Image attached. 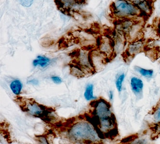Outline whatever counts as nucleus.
Here are the masks:
<instances>
[{
    "label": "nucleus",
    "mask_w": 160,
    "mask_h": 144,
    "mask_svg": "<svg viewBox=\"0 0 160 144\" xmlns=\"http://www.w3.org/2000/svg\"><path fill=\"white\" fill-rule=\"evenodd\" d=\"M22 86L21 81L19 80H15L12 81L10 84V88L13 93L16 95H19L21 93Z\"/></svg>",
    "instance_id": "6e6552de"
},
{
    "label": "nucleus",
    "mask_w": 160,
    "mask_h": 144,
    "mask_svg": "<svg viewBox=\"0 0 160 144\" xmlns=\"http://www.w3.org/2000/svg\"><path fill=\"white\" fill-rule=\"evenodd\" d=\"M113 98V93L112 91H109V99L110 101H112Z\"/></svg>",
    "instance_id": "f3484780"
},
{
    "label": "nucleus",
    "mask_w": 160,
    "mask_h": 144,
    "mask_svg": "<svg viewBox=\"0 0 160 144\" xmlns=\"http://www.w3.org/2000/svg\"><path fill=\"white\" fill-rule=\"evenodd\" d=\"M17 101L21 110L29 115L40 118L45 122H50L52 119L51 114L53 112L50 108L38 103L34 100L18 99Z\"/></svg>",
    "instance_id": "7ed1b4c3"
},
{
    "label": "nucleus",
    "mask_w": 160,
    "mask_h": 144,
    "mask_svg": "<svg viewBox=\"0 0 160 144\" xmlns=\"http://www.w3.org/2000/svg\"><path fill=\"white\" fill-rule=\"evenodd\" d=\"M128 1L136 4V5H137L139 3H142V2L147 1H149V0H128Z\"/></svg>",
    "instance_id": "2eb2a0df"
},
{
    "label": "nucleus",
    "mask_w": 160,
    "mask_h": 144,
    "mask_svg": "<svg viewBox=\"0 0 160 144\" xmlns=\"http://www.w3.org/2000/svg\"><path fill=\"white\" fill-rule=\"evenodd\" d=\"M134 69L143 77H152L153 75V71L152 69H146L138 66L134 67Z\"/></svg>",
    "instance_id": "1a4fd4ad"
},
{
    "label": "nucleus",
    "mask_w": 160,
    "mask_h": 144,
    "mask_svg": "<svg viewBox=\"0 0 160 144\" xmlns=\"http://www.w3.org/2000/svg\"><path fill=\"white\" fill-rule=\"evenodd\" d=\"M158 30H159V32H160V20L159 21V24H158Z\"/></svg>",
    "instance_id": "a211bd4d"
},
{
    "label": "nucleus",
    "mask_w": 160,
    "mask_h": 144,
    "mask_svg": "<svg viewBox=\"0 0 160 144\" xmlns=\"http://www.w3.org/2000/svg\"><path fill=\"white\" fill-rule=\"evenodd\" d=\"M111 10L113 17L118 20L138 19L145 16L136 4L128 0H115L111 5Z\"/></svg>",
    "instance_id": "f03ea898"
},
{
    "label": "nucleus",
    "mask_w": 160,
    "mask_h": 144,
    "mask_svg": "<svg viewBox=\"0 0 160 144\" xmlns=\"http://www.w3.org/2000/svg\"><path fill=\"white\" fill-rule=\"evenodd\" d=\"M92 102L91 105L94 108V119H91V122L94 123V127L102 133H108L113 129L116 122L109 104L102 99Z\"/></svg>",
    "instance_id": "f257e3e1"
},
{
    "label": "nucleus",
    "mask_w": 160,
    "mask_h": 144,
    "mask_svg": "<svg viewBox=\"0 0 160 144\" xmlns=\"http://www.w3.org/2000/svg\"><path fill=\"white\" fill-rule=\"evenodd\" d=\"M143 48V42L140 41L134 42L129 45L128 52L130 54H135L138 53Z\"/></svg>",
    "instance_id": "423d86ee"
},
{
    "label": "nucleus",
    "mask_w": 160,
    "mask_h": 144,
    "mask_svg": "<svg viewBox=\"0 0 160 144\" xmlns=\"http://www.w3.org/2000/svg\"><path fill=\"white\" fill-rule=\"evenodd\" d=\"M52 79L53 83L56 84H60L62 82L61 78L58 77H52Z\"/></svg>",
    "instance_id": "4468645a"
},
{
    "label": "nucleus",
    "mask_w": 160,
    "mask_h": 144,
    "mask_svg": "<svg viewBox=\"0 0 160 144\" xmlns=\"http://www.w3.org/2000/svg\"><path fill=\"white\" fill-rule=\"evenodd\" d=\"M34 0H19L20 4L26 7L31 6Z\"/></svg>",
    "instance_id": "ddd939ff"
},
{
    "label": "nucleus",
    "mask_w": 160,
    "mask_h": 144,
    "mask_svg": "<svg viewBox=\"0 0 160 144\" xmlns=\"http://www.w3.org/2000/svg\"><path fill=\"white\" fill-rule=\"evenodd\" d=\"M50 60L47 57L42 56H38L37 59L33 61V65L34 67H37L39 65L42 67H45L50 64Z\"/></svg>",
    "instance_id": "0eeeda50"
},
{
    "label": "nucleus",
    "mask_w": 160,
    "mask_h": 144,
    "mask_svg": "<svg viewBox=\"0 0 160 144\" xmlns=\"http://www.w3.org/2000/svg\"><path fill=\"white\" fill-rule=\"evenodd\" d=\"M93 90V85L92 84H89L88 85L84 93V97L86 100L87 101H90L96 98L94 97Z\"/></svg>",
    "instance_id": "9d476101"
},
{
    "label": "nucleus",
    "mask_w": 160,
    "mask_h": 144,
    "mask_svg": "<svg viewBox=\"0 0 160 144\" xmlns=\"http://www.w3.org/2000/svg\"><path fill=\"white\" fill-rule=\"evenodd\" d=\"M131 89L135 94L138 95L142 92L144 84L142 80L136 77H133L130 80Z\"/></svg>",
    "instance_id": "39448f33"
},
{
    "label": "nucleus",
    "mask_w": 160,
    "mask_h": 144,
    "mask_svg": "<svg viewBox=\"0 0 160 144\" xmlns=\"http://www.w3.org/2000/svg\"><path fill=\"white\" fill-rule=\"evenodd\" d=\"M87 0H55L57 7L62 12L68 14L75 8L82 6Z\"/></svg>",
    "instance_id": "20e7f679"
},
{
    "label": "nucleus",
    "mask_w": 160,
    "mask_h": 144,
    "mask_svg": "<svg viewBox=\"0 0 160 144\" xmlns=\"http://www.w3.org/2000/svg\"><path fill=\"white\" fill-rule=\"evenodd\" d=\"M153 119L155 122H160V106L156 109L153 114Z\"/></svg>",
    "instance_id": "f8f14e48"
},
{
    "label": "nucleus",
    "mask_w": 160,
    "mask_h": 144,
    "mask_svg": "<svg viewBox=\"0 0 160 144\" xmlns=\"http://www.w3.org/2000/svg\"><path fill=\"white\" fill-rule=\"evenodd\" d=\"M125 78V75L124 74H121L119 76L117 81H116V87L118 91L119 92H120L122 89V84L124 82Z\"/></svg>",
    "instance_id": "9b49d317"
},
{
    "label": "nucleus",
    "mask_w": 160,
    "mask_h": 144,
    "mask_svg": "<svg viewBox=\"0 0 160 144\" xmlns=\"http://www.w3.org/2000/svg\"><path fill=\"white\" fill-rule=\"evenodd\" d=\"M28 84H32L34 85H37L39 84V81L37 79H33L32 80H30L28 82Z\"/></svg>",
    "instance_id": "dca6fc26"
}]
</instances>
